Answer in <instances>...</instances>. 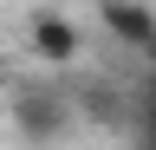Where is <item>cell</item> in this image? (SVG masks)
I'll list each match as a JSON object with an SVG mask.
<instances>
[{"label":"cell","mask_w":156,"mask_h":150,"mask_svg":"<svg viewBox=\"0 0 156 150\" xmlns=\"http://www.w3.org/2000/svg\"><path fill=\"white\" fill-rule=\"evenodd\" d=\"M20 124H26V137H58V130H65V98L26 91V98H20Z\"/></svg>","instance_id":"3"},{"label":"cell","mask_w":156,"mask_h":150,"mask_svg":"<svg viewBox=\"0 0 156 150\" xmlns=\"http://www.w3.org/2000/svg\"><path fill=\"white\" fill-rule=\"evenodd\" d=\"M143 130H150V137H156V79L143 85Z\"/></svg>","instance_id":"4"},{"label":"cell","mask_w":156,"mask_h":150,"mask_svg":"<svg viewBox=\"0 0 156 150\" xmlns=\"http://www.w3.org/2000/svg\"><path fill=\"white\" fill-rule=\"evenodd\" d=\"M143 59H150V79H156V39H150V46H143Z\"/></svg>","instance_id":"5"},{"label":"cell","mask_w":156,"mask_h":150,"mask_svg":"<svg viewBox=\"0 0 156 150\" xmlns=\"http://www.w3.org/2000/svg\"><path fill=\"white\" fill-rule=\"evenodd\" d=\"M150 150H156V144H150Z\"/></svg>","instance_id":"6"},{"label":"cell","mask_w":156,"mask_h":150,"mask_svg":"<svg viewBox=\"0 0 156 150\" xmlns=\"http://www.w3.org/2000/svg\"><path fill=\"white\" fill-rule=\"evenodd\" d=\"M26 39H33V52H39L46 65L78 59V26L65 20V13H33V20H26Z\"/></svg>","instance_id":"2"},{"label":"cell","mask_w":156,"mask_h":150,"mask_svg":"<svg viewBox=\"0 0 156 150\" xmlns=\"http://www.w3.org/2000/svg\"><path fill=\"white\" fill-rule=\"evenodd\" d=\"M98 26H104L117 46L143 52V46L156 39V7H124V0H111V7H98Z\"/></svg>","instance_id":"1"}]
</instances>
